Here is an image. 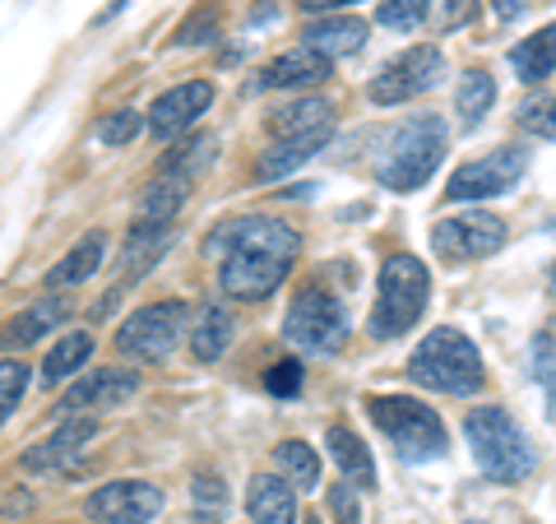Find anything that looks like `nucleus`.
I'll list each match as a JSON object with an SVG mask.
<instances>
[{"instance_id":"f257e3e1","label":"nucleus","mask_w":556,"mask_h":524,"mask_svg":"<svg viewBox=\"0 0 556 524\" xmlns=\"http://www.w3.org/2000/svg\"><path fill=\"white\" fill-rule=\"evenodd\" d=\"M204 251L218 260V288L237 302H265L283 284L292 260L302 251V237L278 219L247 214L232 219L204 241Z\"/></svg>"},{"instance_id":"f03ea898","label":"nucleus","mask_w":556,"mask_h":524,"mask_svg":"<svg viewBox=\"0 0 556 524\" xmlns=\"http://www.w3.org/2000/svg\"><path fill=\"white\" fill-rule=\"evenodd\" d=\"M408 376L417 386H427L437 395H455V399H473L486 386V366H482L478 344L450 325L431 329V335L413 348Z\"/></svg>"},{"instance_id":"7ed1b4c3","label":"nucleus","mask_w":556,"mask_h":524,"mask_svg":"<svg viewBox=\"0 0 556 524\" xmlns=\"http://www.w3.org/2000/svg\"><path fill=\"white\" fill-rule=\"evenodd\" d=\"M450 149V130L441 116H408L404 126L390 135L386 153L376 159V182L399 190V196H413V190H422L431 182V172L441 167Z\"/></svg>"},{"instance_id":"20e7f679","label":"nucleus","mask_w":556,"mask_h":524,"mask_svg":"<svg viewBox=\"0 0 556 524\" xmlns=\"http://www.w3.org/2000/svg\"><path fill=\"white\" fill-rule=\"evenodd\" d=\"M269 130H274V139L255 163L260 182L288 177V172H298L311 153H320L329 145V135H334V108H329L325 98H302V102H292V108L278 112Z\"/></svg>"},{"instance_id":"39448f33","label":"nucleus","mask_w":556,"mask_h":524,"mask_svg":"<svg viewBox=\"0 0 556 524\" xmlns=\"http://www.w3.org/2000/svg\"><path fill=\"white\" fill-rule=\"evenodd\" d=\"M427 297H431V274L417 255H390L380 265V284H376V307L367 316V335L390 344L399 335L422 321L427 311Z\"/></svg>"},{"instance_id":"423d86ee","label":"nucleus","mask_w":556,"mask_h":524,"mask_svg":"<svg viewBox=\"0 0 556 524\" xmlns=\"http://www.w3.org/2000/svg\"><path fill=\"white\" fill-rule=\"evenodd\" d=\"M464 441L492 483H525L538 469V456H533L525 427H519L506 409H473L464 417Z\"/></svg>"},{"instance_id":"0eeeda50","label":"nucleus","mask_w":556,"mask_h":524,"mask_svg":"<svg viewBox=\"0 0 556 524\" xmlns=\"http://www.w3.org/2000/svg\"><path fill=\"white\" fill-rule=\"evenodd\" d=\"M367 413H371V423L386 432V441L394 446L399 460L427 464V460H441L450 450L441 413L427 409L422 399H413V395H367Z\"/></svg>"},{"instance_id":"6e6552de","label":"nucleus","mask_w":556,"mask_h":524,"mask_svg":"<svg viewBox=\"0 0 556 524\" xmlns=\"http://www.w3.org/2000/svg\"><path fill=\"white\" fill-rule=\"evenodd\" d=\"M283 339L306 348L316 358L339 353L343 339H348V316H343V302L329 288L320 284H306L288 307V321H283Z\"/></svg>"},{"instance_id":"1a4fd4ad","label":"nucleus","mask_w":556,"mask_h":524,"mask_svg":"<svg viewBox=\"0 0 556 524\" xmlns=\"http://www.w3.org/2000/svg\"><path fill=\"white\" fill-rule=\"evenodd\" d=\"M186 302H153L130 311V321L116 329V348L135 362H163L181 339Z\"/></svg>"},{"instance_id":"9d476101","label":"nucleus","mask_w":556,"mask_h":524,"mask_svg":"<svg viewBox=\"0 0 556 524\" xmlns=\"http://www.w3.org/2000/svg\"><path fill=\"white\" fill-rule=\"evenodd\" d=\"M445 79V57L437 47H413L404 57H394L390 65H380V75L367 84V98L376 108H394V102H408L417 93L437 89Z\"/></svg>"},{"instance_id":"9b49d317","label":"nucleus","mask_w":556,"mask_h":524,"mask_svg":"<svg viewBox=\"0 0 556 524\" xmlns=\"http://www.w3.org/2000/svg\"><path fill=\"white\" fill-rule=\"evenodd\" d=\"M501 241H506V223L496 214H459V219H441L437 228H431V251L450 265H468V260H486L501 251Z\"/></svg>"},{"instance_id":"f8f14e48","label":"nucleus","mask_w":556,"mask_h":524,"mask_svg":"<svg viewBox=\"0 0 556 524\" xmlns=\"http://www.w3.org/2000/svg\"><path fill=\"white\" fill-rule=\"evenodd\" d=\"M525 167H529V153H525V149H515V145L492 149V153H482V159L464 163L455 177H450L445 200H450V204H464V200H492V196L510 190L519 177H525Z\"/></svg>"},{"instance_id":"ddd939ff","label":"nucleus","mask_w":556,"mask_h":524,"mask_svg":"<svg viewBox=\"0 0 556 524\" xmlns=\"http://www.w3.org/2000/svg\"><path fill=\"white\" fill-rule=\"evenodd\" d=\"M98 524H149L153 515L163 511V492L153 483H139V478H121L98 487L84 506Z\"/></svg>"},{"instance_id":"4468645a","label":"nucleus","mask_w":556,"mask_h":524,"mask_svg":"<svg viewBox=\"0 0 556 524\" xmlns=\"http://www.w3.org/2000/svg\"><path fill=\"white\" fill-rule=\"evenodd\" d=\"M93 432H98L93 417H70V423H61L47 441H38L28 450L24 469L28 474H65V469H75L84 460V446L93 441Z\"/></svg>"},{"instance_id":"2eb2a0df","label":"nucleus","mask_w":556,"mask_h":524,"mask_svg":"<svg viewBox=\"0 0 556 524\" xmlns=\"http://www.w3.org/2000/svg\"><path fill=\"white\" fill-rule=\"evenodd\" d=\"M214 102V84L208 79H190V84H177V89H167L159 102L149 108V130L159 139H172L195 126V116H204V108Z\"/></svg>"},{"instance_id":"dca6fc26","label":"nucleus","mask_w":556,"mask_h":524,"mask_svg":"<svg viewBox=\"0 0 556 524\" xmlns=\"http://www.w3.org/2000/svg\"><path fill=\"white\" fill-rule=\"evenodd\" d=\"M139 390V376L135 372H116V366H102V372L75 380L65 395H61V413H84V409H116Z\"/></svg>"},{"instance_id":"f3484780","label":"nucleus","mask_w":556,"mask_h":524,"mask_svg":"<svg viewBox=\"0 0 556 524\" xmlns=\"http://www.w3.org/2000/svg\"><path fill=\"white\" fill-rule=\"evenodd\" d=\"M320 79H329V57L316 47H292L260 70V89H306Z\"/></svg>"},{"instance_id":"a211bd4d","label":"nucleus","mask_w":556,"mask_h":524,"mask_svg":"<svg viewBox=\"0 0 556 524\" xmlns=\"http://www.w3.org/2000/svg\"><path fill=\"white\" fill-rule=\"evenodd\" d=\"M172 237H177V228L172 223H159V219H139L126 247H121V278H139L149 274L153 265H159V255L172 247Z\"/></svg>"},{"instance_id":"6ab92c4d","label":"nucleus","mask_w":556,"mask_h":524,"mask_svg":"<svg viewBox=\"0 0 556 524\" xmlns=\"http://www.w3.org/2000/svg\"><path fill=\"white\" fill-rule=\"evenodd\" d=\"M247 511L255 524H298V487L274 474H255L247 492Z\"/></svg>"},{"instance_id":"aec40b11","label":"nucleus","mask_w":556,"mask_h":524,"mask_svg":"<svg viewBox=\"0 0 556 524\" xmlns=\"http://www.w3.org/2000/svg\"><path fill=\"white\" fill-rule=\"evenodd\" d=\"M325 450L343 469V483H353V487H362V492H371V487H376V464H371L367 441H362L353 427H329L325 432Z\"/></svg>"},{"instance_id":"412c9836","label":"nucleus","mask_w":556,"mask_h":524,"mask_svg":"<svg viewBox=\"0 0 556 524\" xmlns=\"http://www.w3.org/2000/svg\"><path fill=\"white\" fill-rule=\"evenodd\" d=\"M102 255H108V233L79 237L75 247L61 255V265L47 274V284H51V288H75V284H84V278H93V274H98Z\"/></svg>"},{"instance_id":"4be33fe9","label":"nucleus","mask_w":556,"mask_h":524,"mask_svg":"<svg viewBox=\"0 0 556 524\" xmlns=\"http://www.w3.org/2000/svg\"><path fill=\"white\" fill-rule=\"evenodd\" d=\"M306 47L325 51V57H353V51H362V42H367V24L357 20V14H343V20H320L306 28Z\"/></svg>"},{"instance_id":"5701e85b","label":"nucleus","mask_w":556,"mask_h":524,"mask_svg":"<svg viewBox=\"0 0 556 524\" xmlns=\"http://www.w3.org/2000/svg\"><path fill=\"white\" fill-rule=\"evenodd\" d=\"M510 65H515V75L525 79V84L547 79L552 70H556V24L538 28L533 38H525V42H519V47L510 51Z\"/></svg>"},{"instance_id":"b1692460","label":"nucleus","mask_w":556,"mask_h":524,"mask_svg":"<svg viewBox=\"0 0 556 524\" xmlns=\"http://www.w3.org/2000/svg\"><path fill=\"white\" fill-rule=\"evenodd\" d=\"M228 344H232V316H228V307L208 302L200 311V321H195V335H190V353H195L200 362H218L223 353H228Z\"/></svg>"},{"instance_id":"393cba45","label":"nucleus","mask_w":556,"mask_h":524,"mask_svg":"<svg viewBox=\"0 0 556 524\" xmlns=\"http://www.w3.org/2000/svg\"><path fill=\"white\" fill-rule=\"evenodd\" d=\"M65 316H70V302H65V297H42V302H33L24 316L10 321V339L20 344V348H24V344H38V339H47Z\"/></svg>"},{"instance_id":"a878e982","label":"nucleus","mask_w":556,"mask_h":524,"mask_svg":"<svg viewBox=\"0 0 556 524\" xmlns=\"http://www.w3.org/2000/svg\"><path fill=\"white\" fill-rule=\"evenodd\" d=\"M274 464H278V474H283L292 487H302V492H316L320 487V456L306 441H278Z\"/></svg>"},{"instance_id":"bb28decb","label":"nucleus","mask_w":556,"mask_h":524,"mask_svg":"<svg viewBox=\"0 0 556 524\" xmlns=\"http://www.w3.org/2000/svg\"><path fill=\"white\" fill-rule=\"evenodd\" d=\"M492 102H496L492 75H486V70H464V79H459V89H455V108H459L464 130H473L478 121L492 112Z\"/></svg>"},{"instance_id":"cd10ccee","label":"nucleus","mask_w":556,"mask_h":524,"mask_svg":"<svg viewBox=\"0 0 556 524\" xmlns=\"http://www.w3.org/2000/svg\"><path fill=\"white\" fill-rule=\"evenodd\" d=\"M89 358H93V335L75 329V335L56 339V348L47 353V362H42V380H47V386H56V380H70Z\"/></svg>"},{"instance_id":"c85d7f7f","label":"nucleus","mask_w":556,"mask_h":524,"mask_svg":"<svg viewBox=\"0 0 556 524\" xmlns=\"http://www.w3.org/2000/svg\"><path fill=\"white\" fill-rule=\"evenodd\" d=\"M431 14V0H386V5L376 10V24L380 28H394V33H408L417 28Z\"/></svg>"},{"instance_id":"c756f323","label":"nucleus","mask_w":556,"mask_h":524,"mask_svg":"<svg viewBox=\"0 0 556 524\" xmlns=\"http://www.w3.org/2000/svg\"><path fill=\"white\" fill-rule=\"evenodd\" d=\"M144 126H149V116H139L135 108H121V112H108L98 121V139L102 145H130Z\"/></svg>"},{"instance_id":"7c9ffc66","label":"nucleus","mask_w":556,"mask_h":524,"mask_svg":"<svg viewBox=\"0 0 556 524\" xmlns=\"http://www.w3.org/2000/svg\"><path fill=\"white\" fill-rule=\"evenodd\" d=\"M529 358H533V380H538V386L547 390V399L556 404V339L547 335V329H543V335L533 339Z\"/></svg>"},{"instance_id":"2f4dec72","label":"nucleus","mask_w":556,"mask_h":524,"mask_svg":"<svg viewBox=\"0 0 556 524\" xmlns=\"http://www.w3.org/2000/svg\"><path fill=\"white\" fill-rule=\"evenodd\" d=\"M24 390H28V366L14 362V358H5V366H0V417H14Z\"/></svg>"},{"instance_id":"473e14b6","label":"nucleus","mask_w":556,"mask_h":524,"mask_svg":"<svg viewBox=\"0 0 556 524\" xmlns=\"http://www.w3.org/2000/svg\"><path fill=\"white\" fill-rule=\"evenodd\" d=\"M519 121H525V130H533L538 139H556V93L538 98V102H525Z\"/></svg>"},{"instance_id":"72a5a7b5","label":"nucleus","mask_w":556,"mask_h":524,"mask_svg":"<svg viewBox=\"0 0 556 524\" xmlns=\"http://www.w3.org/2000/svg\"><path fill=\"white\" fill-rule=\"evenodd\" d=\"M214 33H218V10H195L177 33H172V42L177 47H200L204 38H214Z\"/></svg>"},{"instance_id":"f704fd0d","label":"nucleus","mask_w":556,"mask_h":524,"mask_svg":"<svg viewBox=\"0 0 556 524\" xmlns=\"http://www.w3.org/2000/svg\"><path fill=\"white\" fill-rule=\"evenodd\" d=\"M265 390L278 395V399H292V395H302V362H274L269 372H265Z\"/></svg>"},{"instance_id":"c9c22d12","label":"nucleus","mask_w":556,"mask_h":524,"mask_svg":"<svg viewBox=\"0 0 556 524\" xmlns=\"http://www.w3.org/2000/svg\"><path fill=\"white\" fill-rule=\"evenodd\" d=\"M329 515H334V524H357V520H362V506H357L353 483L329 487Z\"/></svg>"},{"instance_id":"e433bc0d","label":"nucleus","mask_w":556,"mask_h":524,"mask_svg":"<svg viewBox=\"0 0 556 524\" xmlns=\"http://www.w3.org/2000/svg\"><path fill=\"white\" fill-rule=\"evenodd\" d=\"M190 497H195V506H204V501H208V515H218L223 506H228V487H223V478H218V474H200V478H195V487H190Z\"/></svg>"},{"instance_id":"4c0bfd02","label":"nucleus","mask_w":556,"mask_h":524,"mask_svg":"<svg viewBox=\"0 0 556 524\" xmlns=\"http://www.w3.org/2000/svg\"><path fill=\"white\" fill-rule=\"evenodd\" d=\"M525 10H529V0H492V14L501 24H515Z\"/></svg>"},{"instance_id":"58836bf2","label":"nucleus","mask_w":556,"mask_h":524,"mask_svg":"<svg viewBox=\"0 0 556 524\" xmlns=\"http://www.w3.org/2000/svg\"><path fill=\"white\" fill-rule=\"evenodd\" d=\"M306 14H329V10H343V5H362V0H298Z\"/></svg>"},{"instance_id":"ea45409f","label":"nucleus","mask_w":556,"mask_h":524,"mask_svg":"<svg viewBox=\"0 0 556 524\" xmlns=\"http://www.w3.org/2000/svg\"><path fill=\"white\" fill-rule=\"evenodd\" d=\"M126 5H130V0H112V5H108V14H102V20H112V14H121Z\"/></svg>"},{"instance_id":"a19ab883","label":"nucleus","mask_w":556,"mask_h":524,"mask_svg":"<svg viewBox=\"0 0 556 524\" xmlns=\"http://www.w3.org/2000/svg\"><path fill=\"white\" fill-rule=\"evenodd\" d=\"M547 292H552V302H556V260H552V274H547Z\"/></svg>"}]
</instances>
